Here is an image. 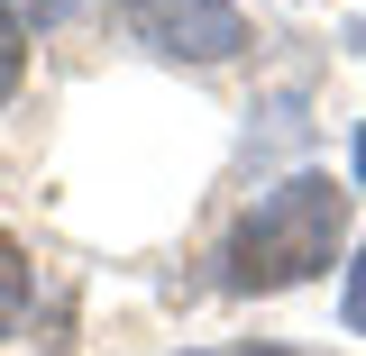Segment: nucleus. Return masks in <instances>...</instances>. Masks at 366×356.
Returning <instances> with one entry per match:
<instances>
[{
  "label": "nucleus",
  "instance_id": "f257e3e1",
  "mask_svg": "<svg viewBox=\"0 0 366 356\" xmlns=\"http://www.w3.org/2000/svg\"><path fill=\"white\" fill-rule=\"evenodd\" d=\"M339 247H348V192L330 174H293L274 192H257V210L229 228L220 283L229 293H293V283L339 265Z\"/></svg>",
  "mask_w": 366,
  "mask_h": 356
},
{
  "label": "nucleus",
  "instance_id": "f03ea898",
  "mask_svg": "<svg viewBox=\"0 0 366 356\" xmlns=\"http://www.w3.org/2000/svg\"><path fill=\"white\" fill-rule=\"evenodd\" d=\"M119 19H129V37L147 46V55H165V64H229V55L247 46L238 0H119Z\"/></svg>",
  "mask_w": 366,
  "mask_h": 356
},
{
  "label": "nucleus",
  "instance_id": "7ed1b4c3",
  "mask_svg": "<svg viewBox=\"0 0 366 356\" xmlns=\"http://www.w3.org/2000/svg\"><path fill=\"white\" fill-rule=\"evenodd\" d=\"M28 293H37V274H28V247L0 228V338H19V320H28Z\"/></svg>",
  "mask_w": 366,
  "mask_h": 356
},
{
  "label": "nucleus",
  "instance_id": "20e7f679",
  "mask_svg": "<svg viewBox=\"0 0 366 356\" xmlns=\"http://www.w3.org/2000/svg\"><path fill=\"white\" fill-rule=\"evenodd\" d=\"M74 9H83V0H0V19H9L19 37H37V28H64Z\"/></svg>",
  "mask_w": 366,
  "mask_h": 356
},
{
  "label": "nucleus",
  "instance_id": "39448f33",
  "mask_svg": "<svg viewBox=\"0 0 366 356\" xmlns=\"http://www.w3.org/2000/svg\"><path fill=\"white\" fill-rule=\"evenodd\" d=\"M19 83H28V37H19V28L0 19V110L19 101Z\"/></svg>",
  "mask_w": 366,
  "mask_h": 356
},
{
  "label": "nucleus",
  "instance_id": "423d86ee",
  "mask_svg": "<svg viewBox=\"0 0 366 356\" xmlns=\"http://www.w3.org/2000/svg\"><path fill=\"white\" fill-rule=\"evenodd\" d=\"M339 320L366 338V238H357V265H348V283H339Z\"/></svg>",
  "mask_w": 366,
  "mask_h": 356
},
{
  "label": "nucleus",
  "instance_id": "0eeeda50",
  "mask_svg": "<svg viewBox=\"0 0 366 356\" xmlns=\"http://www.w3.org/2000/svg\"><path fill=\"white\" fill-rule=\"evenodd\" d=\"M357 183H366V119H357Z\"/></svg>",
  "mask_w": 366,
  "mask_h": 356
},
{
  "label": "nucleus",
  "instance_id": "6e6552de",
  "mask_svg": "<svg viewBox=\"0 0 366 356\" xmlns=\"http://www.w3.org/2000/svg\"><path fill=\"white\" fill-rule=\"evenodd\" d=\"M247 356H293V347H247Z\"/></svg>",
  "mask_w": 366,
  "mask_h": 356
}]
</instances>
